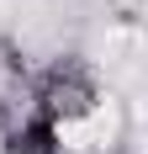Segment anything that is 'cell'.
Instances as JSON below:
<instances>
[{
    "instance_id": "6da1fadb",
    "label": "cell",
    "mask_w": 148,
    "mask_h": 154,
    "mask_svg": "<svg viewBox=\"0 0 148 154\" xmlns=\"http://www.w3.org/2000/svg\"><path fill=\"white\" fill-rule=\"evenodd\" d=\"M101 106H106L101 75H95L85 59H74V53L53 59L48 69H37V75L21 85V112L43 117L48 128H58L64 138H69L74 128H85Z\"/></svg>"
}]
</instances>
